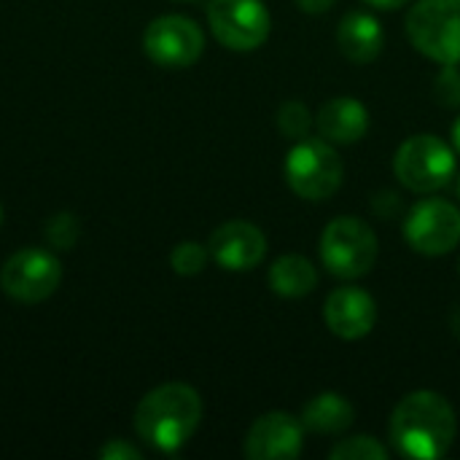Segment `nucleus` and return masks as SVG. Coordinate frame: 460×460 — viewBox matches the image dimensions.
Wrapping results in <instances>:
<instances>
[{"mask_svg":"<svg viewBox=\"0 0 460 460\" xmlns=\"http://www.w3.org/2000/svg\"><path fill=\"white\" fill-rule=\"evenodd\" d=\"M456 437V410L434 391L407 394L391 415V442L407 458H442L453 447Z\"/></svg>","mask_w":460,"mask_h":460,"instance_id":"nucleus-1","label":"nucleus"},{"mask_svg":"<svg viewBox=\"0 0 460 460\" xmlns=\"http://www.w3.org/2000/svg\"><path fill=\"white\" fill-rule=\"evenodd\" d=\"M202 423V399L186 383H167L143 396L135 410V431L159 453L181 450Z\"/></svg>","mask_w":460,"mask_h":460,"instance_id":"nucleus-2","label":"nucleus"},{"mask_svg":"<svg viewBox=\"0 0 460 460\" xmlns=\"http://www.w3.org/2000/svg\"><path fill=\"white\" fill-rule=\"evenodd\" d=\"M377 234L356 216H340L326 224L321 234V261L342 280H356L372 272L377 261Z\"/></svg>","mask_w":460,"mask_h":460,"instance_id":"nucleus-3","label":"nucleus"},{"mask_svg":"<svg viewBox=\"0 0 460 460\" xmlns=\"http://www.w3.org/2000/svg\"><path fill=\"white\" fill-rule=\"evenodd\" d=\"M342 156L329 140L302 137L286 156V183L296 197L307 202H323L337 194V189L342 186Z\"/></svg>","mask_w":460,"mask_h":460,"instance_id":"nucleus-4","label":"nucleus"},{"mask_svg":"<svg viewBox=\"0 0 460 460\" xmlns=\"http://www.w3.org/2000/svg\"><path fill=\"white\" fill-rule=\"evenodd\" d=\"M407 35L423 57L460 65V0H418L407 13Z\"/></svg>","mask_w":460,"mask_h":460,"instance_id":"nucleus-5","label":"nucleus"},{"mask_svg":"<svg viewBox=\"0 0 460 460\" xmlns=\"http://www.w3.org/2000/svg\"><path fill=\"white\" fill-rule=\"evenodd\" d=\"M394 172L410 191L431 194L456 178V154L437 135H412L399 146Z\"/></svg>","mask_w":460,"mask_h":460,"instance_id":"nucleus-6","label":"nucleus"},{"mask_svg":"<svg viewBox=\"0 0 460 460\" xmlns=\"http://www.w3.org/2000/svg\"><path fill=\"white\" fill-rule=\"evenodd\" d=\"M208 24L232 51H253L270 38V11L261 0H210Z\"/></svg>","mask_w":460,"mask_h":460,"instance_id":"nucleus-7","label":"nucleus"},{"mask_svg":"<svg viewBox=\"0 0 460 460\" xmlns=\"http://www.w3.org/2000/svg\"><path fill=\"white\" fill-rule=\"evenodd\" d=\"M62 280L59 259L43 248H24L13 253L0 270V288L22 305L49 299Z\"/></svg>","mask_w":460,"mask_h":460,"instance_id":"nucleus-8","label":"nucleus"},{"mask_svg":"<svg viewBox=\"0 0 460 460\" xmlns=\"http://www.w3.org/2000/svg\"><path fill=\"white\" fill-rule=\"evenodd\" d=\"M404 237L410 248L423 256H445L458 248L460 210L445 199H423L410 210Z\"/></svg>","mask_w":460,"mask_h":460,"instance_id":"nucleus-9","label":"nucleus"},{"mask_svg":"<svg viewBox=\"0 0 460 460\" xmlns=\"http://www.w3.org/2000/svg\"><path fill=\"white\" fill-rule=\"evenodd\" d=\"M143 51L162 67H189L205 51V35L189 16H159L143 32Z\"/></svg>","mask_w":460,"mask_h":460,"instance_id":"nucleus-10","label":"nucleus"},{"mask_svg":"<svg viewBox=\"0 0 460 460\" xmlns=\"http://www.w3.org/2000/svg\"><path fill=\"white\" fill-rule=\"evenodd\" d=\"M208 251L221 270L248 272L264 261L267 237L251 221H226L210 234Z\"/></svg>","mask_w":460,"mask_h":460,"instance_id":"nucleus-11","label":"nucleus"},{"mask_svg":"<svg viewBox=\"0 0 460 460\" xmlns=\"http://www.w3.org/2000/svg\"><path fill=\"white\" fill-rule=\"evenodd\" d=\"M302 445V420L288 412H267L251 426L243 453L251 460H294L299 458Z\"/></svg>","mask_w":460,"mask_h":460,"instance_id":"nucleus-12","label":"nucleus"},{"mask_svg":"<svg viewBox=\"0 0 460 460\" xmlns=\"http://www.w3.org/2000/svg\"><path fill=\"white\" fill-rule=\"evenodd\" d=\"M323 321L340 340H364L377 323V305L364 288L342 286L326 296Z\"/></svg>","mask_w":460,"mask_h":460,"instance_id":"nucleus-13","label":"nucleus"},{"mask_svg":"<svg viewBox=\"0 0 460 460\" xmlns=\"http://www.w3.org/2000/svg\"><path fill=\"white\" fill-rule=\"evenodd\" d=\"M315 127L323 140L334 146H353L358 143L369 129V113L364 102L353 97H334L323 102V108L315 116Z\"/></svg>","mask_w":460,"mask_h":460,"instance_id":"nucleus-14","label":"nucleus"},{"mask_svg":"<svg viewBox=\"0 0 460 460\" xmlns=\"http://www.w3.org/2000/svg\"><path fill=\"white\" fill-rule=\"evenodd\" d=\"M385 43L383 24L367 13V11H350L342 16L337 27V46L345 54V59L356 65H369L380 57Z\"/></svg>","mask_w":460,"mask_h":460,"instance_id":"nucleus-15","label":"nucleus"},{"mask_svg":"<svg viewBox=\"0 0 460 460\" xmlns=\"http://www.w3.org/2000/svg\"><path fill=\"white\" fill-rule=\"evenodd\" d=\"M356 420V410L353 404L340 396V394H318L313 402L305 404L302 410V426L310 429L313 434H323V437H337L345 434Z\"/></svg>","mask_w":460,"mask_h":460,"instance_id":"nucleus-16","label":"nucleus"},{"mask_svg":"<svg viewBox=\"0 0 460 460\" xmlns=\"http://www.w3.org/2000/svg\"><path fill=\"white\" fill-rule=\"evenodd\" d=\"M315 286H318V272L313 261L299 253L280 256L270 267V288L283 299H302L313 294Z\"/></svg>","mask_w":460,"mask_h":460,"instance_id":"nucleus-17","label":"nucleus"},{"mask_svg":"<svg viewBox=\"0 0 460 460\" xmlns=\"http://www.w3.org/2000/svg\"><path fill=\"white\" fill-rule=\"evenodd\" d=\"M388 447H383L377 439L372 437H353V439H342L329 450L332 460H388Z\"/></svg>","mask_w":460,"mask_h":460,"instance_id":"nucleus-18","label":"nucleus"},{"mask_svg":"<svg viewBox=\"0 0 460 460\" xmlns=\"http://www.w3.org/2000/svg\"><path fill=\"white\" fill-rule=\"evenodd\" d=\"M310 127H313V116H310V111L302 102L288 100V102L280 105V111H278V129L286 137L302 140V137L310 135Z\"/></svg>","mask_w":460,"mask_h":460,"instance_id":"nucleus-19","label":"nucleus"},{"mask_svg":"<svg viewBox=\"0 0 460 460\" xmlns=\"http://www.w3.org/2000/svg\"><path fill=\"white\" fill-rule=\"evenodd\" d=\"M208 256L210 251H205L199 243L194 240H186V243H178L170 253V264L178 275L183 278H191V275H199L208 264Z\"/></svg>","mask_w":460,"mask_h":460,"instance_id":"nucleus-20","label":"nucleus"},{"mask_svg":"<svg viewBox=\"0 0 460 460\" xmlns=\"http://www.w3.org/2000/svg\"><path fill=\"white\" fill-rule=\"evenodd\" d=\"M78 234H81V224L73 213H57L46 224V240L62 251H70L75 245Z\"/></svg>","mask_w":460,"mask_h":460,"instance_id":"nucleus-21","label":"nucleus"},{"mask_svg":"<svg viewBox=\"0 0 460 460\" xmlns=\"http://www.w3.org/2000/svg\"><path fill=\"white\" fill-rule=\"evenodd\" d=\"M434 97L445 108H460V67L445 65V70L434 81Z\"/></svg>","mask_w":460,"mask_h":460,"instance_id":"nucleus-22","label":"nucleus"},{"mask_svg":"<svg viewBox=\"0 0 460 460\" xmlns=\"http://www.w3.org/2000/svg\"><path fill=\"white\" fill-rule=\"evenodd\" d=\"M102 460H140L143 458V453L137 450V447H132V445H127V442H121V439H111L108 445H102L100 447V453H97Z\"/></svg>","mask_w":460,"mask_h":460,"instance_id":"nucleus-23","label":"nucleus"},{"mask_svg":"<svg viewBox=\"0 0 460 460\" xmlns=\"http://www.w3.org/2000/svg\"><path fill=\"white\" fill-rule=\"evenodd\" d=\"M296 5L305 13H326L332 5H337V0H296Z\"/></svg>","mask_w":460,"mask_h":460,"instance_id":"nucleus-24","label":"nucleus"},{"mask_svg":"<svg viewBox=\"0 0 460 460\" xmlns=\"http://www.w3.org/2000/svg\"><path fill=\"white\" fill-rule=\"evenodd\" d=\"M364 3L372 8H380V11H394V8H404L410 0H364Z\"/></svg>","mask_w":460,"mask_h":460,"instance_id":"nucleus-25","label":"nucleus"},{"mask_svg":"<svg viewBox=\"0 0 460 460\" xmlns=\"http://www.w3.org/2000/svg\"><path fill=\"white\" fill-rule=\"evenodd\" d=\"M453 146H456V151L460 154V116L456 119V124H453Z\"/></svg>","mask_w":460,"mask_h":460,"instance_id":"nucleus-26","label":"nucleus"},{"mask_svg":"<svg viewBox=\"0 0 460 460\" xmlns=\"http://www.w3.org/2000/svg\"><path fill=\"white\" fill-rule=\"evenodd\" d=\"M456 194H458V199H460V172L456 175Z\"/></svg>","mask_w":460,"mask_h":460,"instance_id":"nucleus-27","label":"nucleus"},{"mask_svg":"<svg viewBox=\"0 0 460 460\" xmlns=\"http://www.w3.org/2000/svg\"><path fill=\"white\" fill-rule=\"evenodd\" d=\"M0 221H3V208H0Z\"/></svg>","mask_w":460,"mask_h":460,"instance_id":"nucleus-28","label":"nucleus"},{"mask_svg":"<svg viewBox=\"0 0 460 460\" xmlns=\"http://www.w3.org/2000/svg\"><path fill=\"white\" fill-rule=\"evenodd\" d=\"M181 3H191V0H181Z\"/></svg>","mask_w":460,"mask_h":460,"instance_id":"nucleus-29","label":"nucleus"}]
</instances>
